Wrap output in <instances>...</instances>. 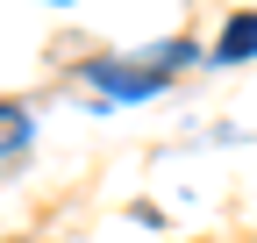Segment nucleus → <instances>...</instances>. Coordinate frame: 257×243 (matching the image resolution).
Listing matches in <instances>:
<instances>
[{"label": "nucleus", "instance_id": "f257e3e1", "mask_svg": "<svg viewBox=\"0 0 257 243\" xmlns=\"http://www.w3.org/2000/svg\"><path fill=\"white\" fill-rule=\"evenodd\" d=\"M243 50H257V15L229 22V36H221V57H243Z\"/></svg>", "mask_w": 257, "mask_h": 243}, {"label": "nucleus", "instance_id": "f03ea898", "mask_svg": "<svg viewBox=\"0 0 257 243\" xmlns=\"http://www.w3.org/2000/svg\"><path fill=\"white\" fill-rule=\"evenodd\" d=\"M15 143H29V114L0 100V150H15Z\"/></svg>", "mask_w": 257, "mask_h": 243}]
</instances>
